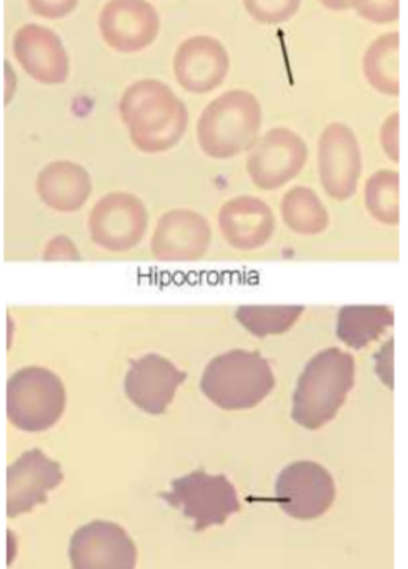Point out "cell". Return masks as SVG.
Returning <instances> with one entry per match:
<instances>
[{"label":"cell","mask_w":408,"mask_h":569,"mask_svg":"<svg viewBox=\"0 0 408 569\" xmlns=\"http://www.w3.org/2000/svg\"><path fill=\"white\" fill-rule=\"evenodd\" d=\"M72 569H136L132 538L112 521H92L73 533L69 548Z\"/></svg>","instance_id":"cell-11"},{"label":"cell","mask_w":408,"mask_h":569,"mask_svg":"<svg viewBox=\"0 0 408 569\" xmlns=\"http://www.w3.org/2000/svg\"><path fill=\"white\" fill-rule=\"evenodd\" d=\"M12 52L27 76L43 86H60L69 79L70 59L59 33L40 23L17 30Z\"/></svg>","instance_id":"cell-13"},{"label":"cell","mask_w":408,"mask_h":569,"mask_svg":"<svg viewBox=\"0 0 408 569\" xmlns=\"http://www.w3.org/2000/svg\"><path fill=\"white\" fill-rule=\"evenodd\" d=\"M62 468L43 451L29 450L7 468V517L17 518L46 503L62 483Z\"/></svg>","instance_id":"cell-14"},{"label":"cell","mask_w":408,"mask_h":569,"mask_svg":"<svg viewBox=\"0 0 408 569\" xmlns=\"http://www.w3.org/2000/svg\"><path fill=\"white\" fill-rule=\"evenodd\" d=\"M186 380V371L179 370L172 361L160 355L149 353L132 361L123 388L127 398L139 410L149 415H162Z\"/></svg>","instance_id":"cell-16"},{"label":"cell","mask_w":408,"mask_h":569,"mask_svg":"<svg viewBox=\"0 0 408 569\" xmlns=\"http://www.w3.org/2000/svg\"><path fill=\"white\" fill-rule=\"evenodd\" d=\"M277 503L293 520L322 517L336 501L332 475L316 461H296L280 471L276 481Z\"/></svg>","instance_id":"cell-7"},{"label":"cell","mask_w":408,"mask_h":569,"mask_svg":"<svg viewBox=\"0 0 408 569\" xmlns=\"http://www.w3.org/2000/svg\"><path fill=\"white\" fill-rule=\"evenodd\" d=\"M247 172L262 190H279L296 179L307 160L309 147L302 137L287 127H277L259 137L249 150Z\"/></svg>","instance_id":"cell-8"},{"label":"cell","mask_w":408,"mask_h":569,"mask_svg":"<svg viewBox=\"0 0 408 569\" xmlns=\"http://www.w3.org/2000/svg\"><path fill=\"white\" fill-rule=\"evenodd\" d=\"M80 0H27L29 9L42 19L59 20L70 16Z\"/></svg>","instance_id":"cell-27"},{"label":"cell","mask_w":408,"mask_h":569,"mask_svg":"<svg viewBox=\"0 0 408 569\" xmlns=\"http://www.w3.org/2000/svg\"><path fill=\"white\" fill-rule=\"evenodd\" d=\"M276 388L269 361L249 350H230L213 358L200 380V390L227 411L250 410L262 403Z\"/></svg>","instance_id":"cell-4"},{"label":"cell","mask_w":408,"mask_h":569,"mask_svg":"<svg viewBox=\"0 0 408 569\" xmlns=\"http://www.w3.org/2000/svg\"><path fill=\"white\" fill-rule=\"evenodd\" d=\"M356 383V360L340 348H327L310 358L292 397V420L306 430H319L334 420Z\"/></svg>","instance_id":"cell-2"},{"label":"cell","mask_w":408,"mask_h":569,"mask_svg":"<svg viewBox=\"0 0 408 569\" xmlns=\"http://www.w3.org/2000/svg\"><path fill=\"white\" fill-rule=\"evenodd\" d=\"M319 177L327 196L347 200L357 192L362 176V150L349 126L334 122L319 139Z\"/></svg>","instance_id":"cell-9"},{"label":"cell","mask_w":408,"mask_h":569,"mask_svg":"<svg viewBox=\"0 0 408 569\" xmlns=\"http://www.w3.org/2000/svg\"><path fill=\"white\" fill-rule=\"evenodd\" d=\"M282 219L299 236H319L329 227V212L320 197L307 187L289 190L282 199Z\"/></svg>","instance_id":"cell-22"},{"label":"cell","mask_w":408,"mask_h":569,"mask_svg":"<svg viewBox=\"0 0 408 569\" xmlns=\"http://www.w3.org/2000/svg\"><path fill=\"white\" fill-rule=\"evenodd\" d=\"M146 207L129 193H110L97 202L90 217L92 239L112 252L133 249L146 236Z\"/></svg>","instance_id":"cell-15"},{"label":"cell","mask_w":408,"mask_h":569,"mask_svg":"<svg viewBox=\"0 0 408 569\" xmlns=\"http://www.w3.org/2000/svg\"><path fill=\"white\" fill-rule=\"evenodd\" d=\"M399 49L400 36L394 30L372 40L364 53L362 70L367 83L382 96H399Z\"/></svg>","instance_id":"cell-21"},{"label":"cell","mask_w":408,"mask_h":569,"mask_svg":"<svg viewBox=\"0 0 408 569\" xmlns=\"http://www.w3.org/2000/svg\"><path fill=\"white\" fill-rule=\"evenodd\" d=\"M66 403L62 380L47 368H22L7 383V417L19 430H49L62 418Z\"/></svg>","instance_id":"cell-5"},{"label":"cell","mask_w":408,"mask_h":569,"mask_svg":"<svg viewBox=\"0 0 408 569\" xmlns=\"http://www.w3.org/2000/svg\"><path fill=\"white\" fill-rule=\"evenodd\" d=\"M212 240L209 222L192 210H170L160 217L152 239V253L159 260L190 262L206 256Z\"/></svg>","instance_id":"cell-17"},{"label":"cell","mask_w":408,"mask_h":569,"mask_svg":"<svg viewBox=\"0 0 408 569\" xmlns=\"http://www.w3.org/2000/svg\"><path fill=\"white\" fill-rule=\"evenodd\" d=\"M229 72V52L216 37L192 36L177 47L173 76L187 92H213L226 82Z\"/></svg>","instance_id":"cell-12"},{"label":"cell","mask_w":408,"mask_h":569,"mask_svg":"<svg viewBox=\"0 0 408 569\" xmlns=\"http://www.w3.org/2000/svg\"><path fill=\"white\" fill-rule=\"evenodd\" d=\"M247 13L262 26H279L297 16L302 0H242Z\"/></svg>","instance_id":"cell-25"},{"label":"cell","mask_w":408,"mask_h":569,"mask_svg":"<svg viewBox=\"0 0 408 569\" xmlns=\"http://www.w3.org/2000/svg\"><path fill=\"white\" fill-rule=\"evenodd\" d=\"M6 102H9L10 97L13 96V90H16L13 87H9L10 82H16V73H13L12 66L9 62H6Z\"/></svg>","instance_id":"cell-30"},{"label":"cell","mask_w":408,"mask_h":569,"mask_svg":"<svg viewBox=\"0 0 408 569\" xmlns=\"http://www.w3.org/2000/svg\"><path fill=\"white\" fill-rule=\"evenodd\" d=\"M223 239L237 250H257L269 242L276 230L272 209L257 197H236L219 212Z\"/></svg>","instance_id":"cell-18"},{"label":"cell","mask_w":408,"mask_h":569,"mask_svg":"<svg viewBox=\"0 0 408 569\" xmlns=\"http://www.w3.org/2000/svg\"><path fill=\"white\" fill-rule=\"evenodd\" d=\"M303 313L302 305H246L236 311L239 323L259 338L289 331Z\"/></svg>","instance_id":"cell-23"},{"label":"cell","mask_w":408,"mask_h":569,"mask_svg":"<svg viewBox=\"0 0 408 569\" xmlns=\"http://www.w3.org/2000/svg\"><path fill=\"white\" fill-rule=\"evenodd\" d=\"M350 9L360 19L376 26H387L399 20V0H350Z\"/></svg>","instance_id":"cell-26"},{"label":"cell","mask_w":408,"mask_h":569,"mask_svg":"<svg viewBox=\"0 0 408 569\" xmlns=\"http://www.w3.org/2000/svg\"><path fill=\"white\" fill-rule=\"evenodd\" d=\"M162 500L193 523V530L223 525L232 515L239 513V495L226 475H210L199 470L172 481V487L162 495Z\"/></svg>","instance_id":"cell-6"},{"label":"cell","mask_w":408,"mask_h":569,"mask_svg":"<svg viewBox=\"0 0 408 569\" xmlns=\"http://www.w3.org/2000/svg\"><path fill=\"white\" fill-rule=\"evenodd\" d=\"M37 187L43 202L52 209L73 212L89 199L90 177L77 163L56 162L42 170Z\"/></svg>","instance_id":"cell-19"},{"label":"cell","mask_w":408,"mask_h":569,"mask_svg":"<svg viewBox=\"0 0 408 569\" xmlns=\"http://www.w3.org/2000/svg\"><path fill=\"white\" fill-rule=\"evenodd\" d=\"M262 127V106L249 90H229L203 109L197 122L200 149L212 159H232L252 149Z\"/></svg>","instance_id":"cell-3"},{"label":"cell","mask_w":408,"mask_h":569,"mask_svg":"<svg viewBox=\"0 0 408 569\" xmlns=\"http://www.w3.org/2000/svg\"><path fill=\"white\" fill-rule=\"evenodd\" d=\"M366 206L370 216L384 226H397L399 212V176L394 170H380L366 183Z\"/></svg>","instance_id":"cell-24"},{"label":"cell","mask_w":408,"mask_h":569,"mask_svg":"<svg viewBox=\"0 0 408 569\" xmlns=\"http://www.w3.org/2000/svg\"><path fill=\"white\" fill-rule=\"evenodd\" d=\"M396 313L387 305H350L337 317V337L354 350H362L394 327Z\"/></svg>","instance_id":"cell-20"},{"label":"cell","mask_w":408,"mask_h":569,"mask_svg":"<svg viewBox=\"0 0 408 569\" xmlns=\"http://www.w3.org/2000/svg\"><path fill=\"white\" fill-rule=\"evenodd\" d=\"M319 2L332 12H346L350 9V0H319Z\"/></svg>","instance_id":"cell-29"},{"label":"cell","mask_w":408,"mask_h":569,"mask_svg":"<svg viewBox=\"0 0 408 569\" xmlns=\"http://www.w3.org/2000/svg\"><path fill=\"white\" fill-rule=\"evenodd\" d=\"M380 142H382L386 156L394 160V162H397L399 160V113H390L386 122L382 123Z\"/></svg>","instance_id":"cell-28"},{"label":"cell","mask_w":408,"mask_h":569,"mask_svg":"<svg viewBox=\"0 0 408 569\" xmlns=\"http://www.w3.org/2000/svg\"><path fill=\"white\" fill-rule=\"evenodd\" d=\"M120 117L137 149L160 153L172 149L186 136L189 110L167 83L142 79L127 87L120 97Z\"/></svg>","instance_id":"cell-1"},{"label":"cell","mask_w":408,"mask_h":569,"mask_svg":"<svg viewBox=\"0 0 408 569\" xmlns=\"http://www.w3.org/2000/svg\"><path fill=\"white\" fill-rule=\"evenodd\" d=\"M103 42L119 53L149 49L160 33V16L149 0H109L99 13Z\"/></svg>","instance_id":"cell-10"}]
</instances>
